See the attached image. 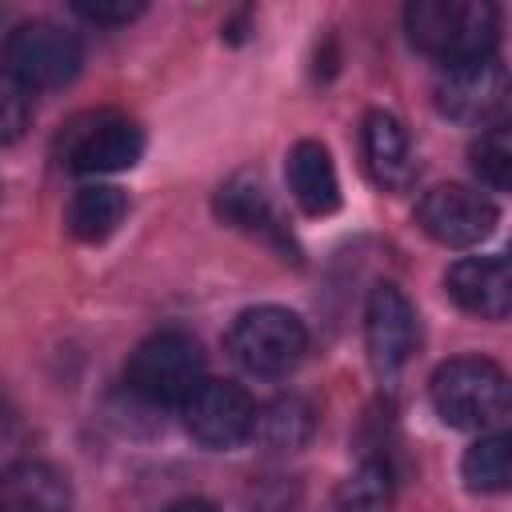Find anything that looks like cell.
I'll return each mask as SVG.
<instances>
[{"instance_id": "6da1fadb", "label": "cell", "mask_w": 512, "mask_h": 512, "mask_svg": "<svg viewBox=\"0 0 512 512\" xmlns=\"http://www.w3.org/2000/svg\"><path fill=\"white\" fill-rule=\"evenodd\" d=\"M404 28L420 52L436 56L448 68L492 56L500 12L484 0H412L404 8Z\"/></svg>"}, {"instance_id": "7a4b0ae2", "label": "cell", "mask_w": 512, "mask_h": 512, "mask_svg": "<svg viewBox=\"0 0 512 512\" xmlns=\"http://www.w3.org/2000/svg\"><path fill=\"white\" fill-rule=\"evenodd\" d=\"M432 408L452 428H492L508 412V376L484 356H456L432 372Z\"/></svg>"}, {"instance_id": "3957f363", "label": "cell", "mask_w": 512, "mask_h": 512, "mask_svg": "<svg viewBox=\"0 0 512 512\" xmlns=\"http://www.w3.org/2000/svg\"><path fill=\"white\" fill-rule=\"evenodd\" d=\"M124 380H128V392L148 404H180L204 380V352L180 328L152 332L128 356Z\"/></svg>"}, {"instance_id": "277c9868", "label": "cell", "mask_w": 512, "mask_h": 512, "mask_svg": "<svg viewBox=\"0 0 512 512\" xmlns=\"http://www.w3.org/2000/svg\"><path fill=\"white\" fill-rule=\"evenodd\" d=\"M308 348V328L296 312L280 304H256L244 308L228 328V352L232 360L252 376H284L300 364Z\"/></svg>"}, {"instance_id": "5b68a950", "label": "cell", "mask_w": 512, "mask_h": 512, "mask_svg": "<svg viewBox=\"0 0 512 512\" xmlns=\"http://www.w3.org/2000/svg\"><path fill=\"white\" fill-rule=\"evenodd\" d=\"M60 160L72 172H88V176H108V172H124L144 156V132L136 120L112 112V108H96V112H80L64 124L60 140Z\"/></svg>"}, {"instance_id": "8992f818", "label": "cell", "mask_w": 512, "mask_h": 512, "mask_svg": "<svg viewBox=\"0 0 512 512\" xmlns=\"http://www.w3.org/2000/svg\"><path fill=\"white\" fill-rule=\"evenodd\" d=\"M84 64L80 40L52 20H24L4 40V72L24 88H64Z\"/></svg>"}, {"instance_id": "52a82bcc", "label": "cell", "mask_w": 512, "mask_h": 512, "mask_svg": "<svg viewBox=\"0 0 512 512\" xmlns=\"http://www.w3.org/2000/svg\"><path fill=\"white\" fill-rule=\"evenodd\" d=\"M180 412H184V428L196 444L204 448H236L244 440H252V424H256V404L252 396L232 384V380H200L184 400H180Z\"/></svg>"}, {"instance_id": "ba28073f", "label": "cell", "mask_w": 512, "mask_h": 512, "mask_svg": "<svg viewBox=\"0 0 512 512\" xmlns=\"http://www.w3.org/2000/svg\"><path fill=\"white\" fill-rule=\"evenodd\" d=\"M416 224L448 248H468L492 236L496 228V204L484 192L460 188V184H440L420 196L416 204Z\"/></svg>"}, {"instance_id": "9c48e42d", "label": "cell", "mask_w": 512, "mask_h": 512, "mask_svg": "<svg viewBox=\"0 0 512 512\" xmlns=\"http://www.w3.org/2000/svg\"><path fill=\"white\" fill-rule=\"evenodd\" d=\"M416 308L412 300L396 288V284H376L364 308V344H368V360L380 376H396L408 356L416 352Z\"/></svg>"}, {"instance_id": "30bf717a", "label": "cell", "mask_w": 512, "mask_h": 512, "mask_svg": "<svg viewBox=\"0 0 512 512\" xmlns=\"http://www.w3.org/2000/svg\"><path fill=\"white\" fill-rule=\"evenodd\" d=\"M508 96V76L496 56L448 64L440 84H436V108L460 124H488L500 116Z\"/></svg>"}, {"instance_id": "8fae6325", "label": "cell", "mask_w": 512, "mask_h": 512, "mask_svg": "<svg viewBox=\"0 0 512 512\" xmlns=\"http://www.w3.org/2000/svg\"><path fill=\"white\" fill-rule=\"evenodd\" d=\"M448 296L480 316V320H504L512 308V276H508V260L504 256H464L448 268L444 276Z\"/></svg>"}, {"instance_id": "7c38bea8", "label": "cell", "mask_w": 512, "mask_h": 512, "mask_svg": "<svg viewBox=\"0 0 512 512\" xmlns=\"http://www.w3.org/2000/svg\"><path fill=\"white\" fill-rule=\"evenodd\" d=\"M0 512H72V484L48 460H12L0 468Z\"/></svg>"}, {"instance_id": "4fadbf2b", "label": "cell", "mask_w": 512, "mask_h": 512, "mask_svg": "<svg viewBox=\"0 0 512 512\" xmlns=\"http://www.w3.org/2000/svg\"><path fill=\"white\" fill-rule=\"evenodd\" d=\"M360 140H364L368 172L376 176L380 188L400 192V188L412 184V176H416L412 144H408L404 124H400L392 112H380V108L368 112V116H364V128H360Z\"/></svg>"}, {"instance_id": "5bb4252c", "label": "cell", "mask_w": 512, "mask_h": 512, "mask_svg": "<svg viewBox=\"0 0 512 512\" xmlns=\"http://www.w3.org/2000/svg\"><path fill=\"white\" fill-rule=\"evenodd\" d=\"M288 188L308 216H332L340 208V180L320 140H296L288 152Z\"/></svg>"}, {"instance_id": "9a60e30c", "label": "cell", "mask_w": 512, "mask_h": 512, "mask_svg": "<svg viewBox=\"0 0 512 512\" xmlns=\"http://www.w3.org/2000/svg\"><path fill=\"white\" fill-rule=\"evenodd\" d=\"M216 212L224 224L232 228H244L252 236H268V240H280L284 244V228L276 224V212H272V200L264 192L260 180L252 176H232L228 184H220L216 192Z\"/></svg>"}, {"instance_id": "2e32d148", "label": "cell", "mask_w": 512, "mask_h": 512, "mask_svg": "<svg viewBox=\"0 0 512 512\" xmlns=\"http://www.w3.org/2000/svg\"><path fill=\"white\" fill-rule=\"evenodd\" d=\"M128 212V196L116 184H88L68 204V232L84 244L108 240Z\"/></svg>"}, {"instance_id": "e0dca14e", "label": "cell", "mask_w": 512, "mask_h": 512, "mask_svg": "<svg viewBox=\"0 0 512 512\" xmlns=\"http://www.w3.org/2000/svg\"><path fill=\"white\" fill-rule=\"evenodd\" d=\"M316 428V412L308 400L300 396H280L272 400L268 408L256 412V424H252V440H260L268 452H296L308 444Z\"/></svg>"}, {"instance_id": "ac0fdd59", "label": "cell", "mask_w": 512, "mask_h": 512, "mask_svg": "<svg viewBox=\"0 0 512 512\" xmlns=\"http://www.w3.org/2000/svg\"><path fill=\"white\" fill-rule=\"evenodd\" d=\"M392 508V472L384 460H364L324 504V512H388Z\"/></svg>"}, {"instance_id": "d6986e66", "label": "cell", "mask_w": 512, "mask_h": 512, "mask_svg": "<svg viewBox=\"0 0 512 512\" xmlns=\"http://www.w3.org/2000/svg\"><path fill=\"white\" fill-rule=\"evenodd\" d=\"M460 476L472 492H504L512 480V440L504 432L480 436L464 460H460Z\"/></svg>"}, {"instance_id": "ffe728a7", "label": "cell", "mask_w": 512, "mask_h": 512, "mask_svg": "<svg viewBox=\"0 0 512 512\" xmlns=\"http://www.w3.org/2000/svg\"><path fill=\"white\" fill-rule=\"evenodd\" d=\"M472 172L492 188L504 192L512 180V140L504 124H492L488 132H480V140L472 144Z\"/></svg>"}, {"instance_id": "44dd1931", "label": "cell", "mask_w": 512, "mask_h": 512, "mask_svg": "<svg viewBox=\"0 0 512 512\" xmlns=\"http://www.w3.org/2000/svg\"><path fill=\"white\" fill-rule=\"evenodd\" d=\"M32 120V100L28 88L20 80H12L8 72H0V144H12L24 136Z\"/></svg>"}, {"instance_id": "7402d4cb", "label": "cell", "mask_w": 512, "mask_h": 512, "mask_svg": "<svg viewBox=\"0 0 512 512\" xmlns=\"http://www.w3.org/2000/svg\"><path fill=\"white\" fill-rule=\"evenodd\" d=\"M72 12L80 16V20H88V24H128V20H136L140 12H144V4H136V0H76L72 4Z\"/></svg>"}, {"instance_id": "603a6c76", "label": "cell", "mask_w": 512, "mask_h": 512, "mask_svg": "<svg viewBox=\"0 0 512 512\" xmlns=\"http://www.w3.org/2000/svg\"><path fill=\"white\" fill-rule=\"evenodd\" d=\"M160 512H220V508L208 504V500H176V504H168V508H160Z\"/></svg>"}]
</instances>
